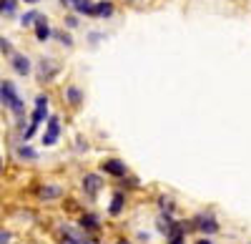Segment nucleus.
<instances>
[{"mask_svg":"<svg viewBox=\"0 0 251 244\" xmlns=\"http://www.w3.org/2000/svg\"><path fill=\"white\" fill-rule=\"evenodd\" d=\"M38 18H40V13L30 10V13L23 15V20H20V23H23V28H30V26H35V20H38Z\"/></svg>","mask_w":251,"mask_h":244,"instance_id":"ddd939ff","label":"nucleus"},{"mask_svg":"<svg viewBox=\"0 0 251 244\" xmlns=\"http://www.w3.org/2000/svg\"><path fill=\"white\" fill-rule=\"evenodd\" d=\"M103 171L113 174V176H123L126 174V166L121 164V161H116V159H108V161H103Z\"/></svg>","mask_w":251,"mask_h":244,"instance_id":"1a4fd4ad","label":"nucleus"},{"mask_svg":"<svg viewBox=\"0 0 251 244\" xmlns=\"http://www.w3.org/2000/svg\"><path fill=\"white\" fill-rule=\"evenodd\" d=\"M58 136H60V121H58V116H50L48 118V126H46V134H43V144L46 146H53L55 141H58Z\"/></svg>","mask_w":251,"mask_h":244,"instance_id":"7ed1b4c3","label":"nucleus"},{"mask_svg":"<svg viewBox=\"0 0 251 244\" xmlns=\"http://www.w3.org/2000/svg\"><path fill=\"white\" fill-rule=\"evenodd\" d=\"M46 116H48V96H38V98H35V111H33V116H30V126H28V131H25V141H28V138L33 136V131L46 121Z\"/></svg>","mask_w":251,"mask_h":244,"instance_id":"f03ea898","label":"nucleus"},{"mask_svg":"<svg viewBox=\"0 0 251 244\" xmlns=\"http://www.w3.org/2000/svg\"><path fill=\"white\" fill-rule=\"evenodd\" d=\"M25 3H28V5H35V3H40V0H25Z\"/></svg>","mask_w":251,"mask_h":244,"instance_id":"b1692460","label":"nucleus"},{"mask_svg":"<svg viewBox=\"0 0 251 244\" xmlns=\"http://www.w3.org/2000/svg\"><path fill=\"white\" fill-rule=\"evenodd\" d=\"M0 51H3V53H8V55L13 53V46L8 43V40H5V38H0Z\"/></svg>","mask_w":251,"mask_h":244,"instance_id":"6ab92c4d","label":"nucleus"},{"mask_svg":"<svg viewBox=\"0 0 251 244\" xmlns=\"http://www.w3.org/2000/svg\"><path fill=\"white\" fill-rule=\"evenodd\" d=\"M35 38L40 40V43L50 38V28H48V20H46V15H40V18L35 20Z\"/></svg>","mask_w":251,"mask_h":244,"instance_id":"0eeeda50","label":"nucleus"},{"mask_svg":"<svg viewBox=\"0 0 251 244\" xmlns=\"http://www.w3.org/2000/svg\"><path fill=\"white\" fill-rule=\"evenodd\" d=\"M118 244H123V242H118Z\"/></svg>","mask_w":251,"mask_h":244,"instance_id":"a878e982","label":"nucleus"},{"mask_svg":"<svg viewBox=\"0 0 251 244\" xmlns=\"http://www.w3.org/2000/svg\"><path fill=\"white\" fill-rule=\"evenodd\" d=\"M123 209V194H116L113 196V204H111V214H118Z\"/></svg>","mask_w":251,"mask_h":244,"instance_id":"2eb2a0df","label":"nucleus"},{"mask_svg":"<svg viewBox=\"0 0 251 244\" xmlns=\"http://www.w3.org/2000/svg\"><path fill=\"white\" fill-rule=\"evenodd\" d=\"M60 3L68 5V8H73L75 13H86V15H91V8H93L91 0H60Z\"/></svg>","mask_w":251,"mask_h":244,"instance_id":"423d86ee","label":"nucleus"},{"mask_svg":"<svg viewBox=\"0 0 251 244\" xmlns=\"http://www.w3.org/2000/svg\"><path fill=\"white\" fill-rule=\"evenodd\" d=\"M18 156H20V159H35L38 154H35L33 149H28V146H20V149H18Z\"/></svg>","mask_w":251,"mask_h":244,"instance_id":"f3484780","label":"nucleus"},{"mask_svg":"<svg viewBox=\"0 0 251 244\" xmlns=\"http://www.w3.org/2000/svg\"><path fill=\"white\" fill-rule=\"evenodd\" d=\"M171 244H183V237H181V232L171 234Z\"/></svg>","mask_w":251,"mask_h":244,"instance_id":"aec40b11","label":"nucleus"},{"mask_svg":"<svg viewBox=\"0 0 251 244\" xmlns=\"http://www.w3.org/2000/svg\"><path fill=\"white\" fill-rule=\"evenodd\" d=\"M66 96L71 98V104H73V106H78V104H80V101H83V96H80V91H78L75 86H71V88L66 91Z\"/></svg>","mask_w":251,"mask_h":244,"instance_id":"4468645a","label":"nucleus"},{"mask_svg":"<svg viewBox=\"0 0 251 244\" xmlns=\"http://www.w3.org/2000/svg\"><path fill=\"white\" fill-rule=\"evenodd\" d=\"M83 244H91V242H83Z\"/></svg>","mask_w":251,"mask_h":244,"instance_id":"393cba45","label":"nucleus"},{"mask_svg":"<svg viewBox=\"0 0 251 244\" xmlns=\"http://www.w3.org/2000/svg\"><path fill=\"white\" fill-rule=\"evenodd\" d=\"M10 66H13V71L18 73V76H28L30 73V60L23 55V53H10Z\"/></svg>","mask_w":251,"mask_h":244,"instance_id":"20e7f679","label":"nucleus"},{"mask_svg":"<svg viewBox=\"0 0 251 244\" xmlns=\"http://www.w3.org/2000/svg\"><path fill=\"white\" fill-rule=\"evenodd\" d=\"M58 189H43V196H55Z\"/></svg>","mask_w":251,"mask_h":244,"instance_id":"4be33fe9","label":"nucleus"},{"mask_svg":"<svg viewBox=\"0 0 251 244\" xmlns=\"http://www.w3.org/2000/svg\"><path fill=\"white\" fill-rule=\"evenodd\" d=\"M55 73H58V66L53 63L50 58H48V60H46V58L40 60V71H38V78H40V81H50Z\"/></svg>","mask_w":251,"mask_h":244,"instance_id":"39448f33","label":"nucleus"},{"mask_svg":"<svg viewBox=\"0 0 251 244\" xmlns=\"http://www.w3.org/2000/svg\"><path fill=\"white\" fill-rule=\"evenodd\" d=\"M0 244H10V234L8 232H0Z\"/></svg>","mask_w":251,"mask_h":244,"instance_id":"412c9836","label":"nucleus"},{"mask_svg":"<svg viewBox=\"0 0 251 244\" xmlns=\"http://www.w3.org/2000/svg\"><path fill=\"white\" fill-rule=\"evenodd\" d=\"M196 227H199V229H203L206 234H214V232L219 229V224H216V221H214L211 217H201V219L196 221Z\"/></svg>","mask_w":251,"mask_h":244,"instance_id":"9d476101","label":"nucleus"},{"mask_svg":"<svg viewBox=\"0 0 251 244\" xmlns=\"http://www.w3.org/2000/svg\"><path fill=\"white\" fill-rule=\"evenodd\" d=\"M0 101H3L15 116L23 113V101H20V96H18V91H15V86L10 83V81H3V83H0Z\"/></svg>","mask_w":251,"mask_h":244,"instance_id":"f257e3e1","label":"nucleus"},{"mask_svg":"<svg viewBox=\"0 0 251 244\" xmlns=\"http://www.w3.org/2000/svg\"><path fill=\"white\" fill-rule=\"evenodd\" d=\"M18 0H0V15H13Z\"/></svg>","mask_w":251,"mask_h":244,"instance_id":"f8f14e48","label":"nucleus"},{"mask_svg":"<svg viewBox=\"0 0 251 244\" xmlns=\"http://www.w3.org/2000/svg\"><path fill=\"white\" fill-rule=\"evenodd\" d=\"M111 13H113V5L111 3H96L91 8V15H98V18H108Z\"/></svg>","mask_w":251,"mask_h":244,"instance_id":"9b49d317","label":"nucleus"},{"mask_svg":"<svg viewBox=\"0 0 251 244\" xmlns=\"http://www.w3.org/2000/svg\"><path fill=\"white\" fill-rule=\"evenodd\" d=\"M196 244H211V242H208V239H199Z\"/></svg>","mask_w":251,"mask_h":244,"instance_id":"5701e85b","label":"nucleus"},{"mask_svg":"<svg viewBox=\"0 0 251 244\" xmlns=\"http://www.w3.org/2000/svg\"><path fill=\"white\" fill-rule=\"evenodd\" d=\"M53 35H55V38L60 40V43H63V46H73V38H71L68 33H63V30H55Z\"/></svg>","mask_w":251,"mask_h":244,"instance_id":"dca6fc26","label":"nucleus"},{"mask_svg":"<svg viewBox=\"0 0 251 244\" xmlns=\"http://www.w3.org/2000/svg\"><path fill=\"white\" fill-rule=\"evenodd\" d=\"M80 224H83V227H88V229H98V221H96V217H83Z\"/></svg>","mask_w":251,"mask_h":244,"instance_id":"a211bd4d","label":"nucleus"},{"mask_svg":"<svg viewBox=\"0 0 251 244\" xmlns=\"http://www.w3.org/2000/svg\"><path fill=\"white\" fill-rule=\"evenodd\" d=\"M83 189H86L88 196H96L98 189H100V179H98L96 174H88L86 179H83Z\"/></svg>","mask_w":251,"mask_h":244,"instance_id":"6e6552de","label":"nucleus"}]
</instances>
